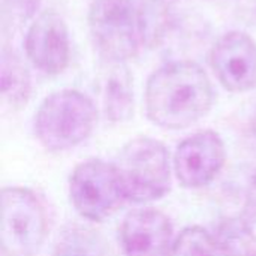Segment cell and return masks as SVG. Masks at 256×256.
Returning <instances> with one entry per match:
<instances>
[{"instance_id": "obj_1", "label": "cell", "mask_w": 256, "mask_h": 256, "mask_svg": "<svg viewBox=\"0 0 256 256\" xmlns=\"http://www.w3.org/2000/svg\"><path fill=\"white\" fill-rule=\"evenodd\" d=\"M214 88L201 64L170 62L154 70L146 86V111L150 122L171 130L186 129L208 114Z\"/></svg>"}, {"instance_id": "obj_2", "label": "cell", "mask_w": 256, "mask_h": 256, "mask_svg": "<svg viewBox=\"0 0 256 256\" xmlns=\"http://www.w3.org/2000/svg\"><path fill=\"white\" fill-rule=\"evenodd\" d=\"M165 22V9L154 0H94L88 9L93 44L106 62L126 63L136 57L162 36Z\"/></svg>"}, {"instance_id": "obj_3", "label": "cell", "mask_w": 256, "mask_h": 256, "mask_svg": "<svg viewBox=\"0 0 256 256\" xmlns=\"http://www.w3.org/2000/svg\"><path fill=\"white\" fill-rule=\"evenodd\" d=\"M96 122L94 102L78 90L66 88L50 94L39 105L34 134L46 150L63 152L87 140Z\"/></svg>"}, {"instance_id": "obj_4", "label": "cell", "mask_w": 256, "mask_h": 256, "mask_svg": "<svg viewBox=\"0 0 256 256\" xmlns=\"http://www.w3.org/2000/svg\"><path fill=\"white\" fill-rule=\"evenodd\" d=\"M116 170L124 198L132 202H152L160 200L170 190V153L158 140L148 136L130 140L122 148Z\"/></svg>"}, {"instance_id": "obj_5", "label": "cell", "mask_w": 256, "mask_h": 256, "mask_svg": "<svg viewBox=\"0 0 256 256\" xmlns=\"http://www.w3.org/2000/svg\"><path fill=\"white\" fill-rule=\"evenodd\" d=\"M46 214L38 196L24 188L2 190V248L8 256H33L46 237Z\"/></svg>"}, {"instance_id": "obj_6", "label": "cell", "mask_w": 256, "mask_h": 256, "mask_svg": "<svg viewBox=\"0 0 256 256\" xmlns=\"http://www.w3.org/2000/svg\"><path fill=\"white\" fill-rule=\"evenodd\" d=\"M69 194L78 214L93 222L108 218L126 200L116 165L100 159H88L74 170Z\"/></svg>"}, {"instance_id": "obj_7", "label": "cell", "mask_w": 256, "mask_h": 256, "mask_svg": "<svg viewBox=\"0 0 256 256\" xmlns=\"http://www.w3.org/2000/svg\"><path fill=\"white\" fill-rule=\"evenodd\" d=\"M210 66L219 82L232 93L256 88V42L244 32L222 34L210 50Z\"/></svg>"}, {"instance_id": "obj_8", "label": "cell", "mask_w": 256, "mask_h": 256, "mask_svg": "<svg viewBox=\"0 0 256 256\" xmlns=\"http://www.w3.org/2000/svg\"><path fill=\"white\" fill-rule=\"evenodd\" d=\"M26 56L45 75L62 74L70 58L68 26L56 10L40 12L28 26L24 39Z\"/></svg>"}, {"instance_id": "obj_9", "label": "cell", "mask_w": 256, "mask_h": 256, "mask_svg": "<svg viewBox=\"0 0 256 256\" xmlns=\"http://www.w3.org/2000/svg\"><path fill=\"white\" fill-rule=\"evenodd\" d=\"M225 159V144L216 132H196L177 147L174 156L176 176L184 188H204L218 177Z\"/></svg>"}, {"instance_id": "obj_10", "label": "cell", "mask_w": 256, "mask_h": 256, "mask_svg": "<svg viewBox=\"0 0 256 256\" xmlns=\"http://www.w3.org/2000/svg\"><path fill=\"white\" fill-rule=\"evenodd\" d=\"M171 238V220L156 208L130 212L120 228L122 246L128 256L168 255Z\"/></svg>"}, {"instance_id": "obj_11", "label": "cell", "mask_w": 256, "mask_h": 256, "mask_svg": "<svg viewBox=\"0 0 256 256\" xmlns=\"http://www.w3.org/2000/svg\"><path fill=\"white\" fill-rule=\"evenodd\" d=\"M104 112L112 123H124L134 116V76L126 63L106 62L100 80Z\"/></svg>"}, {"instance_id": "obj_12", "label": "cell", "mask_w": 256, "mask_h": 256, "mask_svg": "<svg viewBox=\"0 0 256 256\" xmlns=\"http://www.w3.org/2000/svg\"><path fill=\"white\" fill-rule=\"evenodd\" d=\"M2 99L14 111L27 105L32 94V78L21 57L9 48L2 50L0 60Z\"/></svg>"}, {"instance_id": "obj_13", "label": "cell", "mask_w": 256, "mask_h": 256, "mask_svg": "<svg viewBox=\"0 0 256 256\" xmlns=\"http://www.w3.org/2000/svg\"><path fill=\"white\" fill-rule=\"evenodd\" d=\"M51 256H114V254L99 232L74 225L62 232Z\"/></svg>"}, {"instance_id": "obj_14", "label": "cell", "mask_w": 256, "mask_h": 256, "mask_svg": "<svg viewBox=\"0 0 256 256\" xmlns=\"http://www.w3.org/2000/svg\"><path fill=\"white\" fill-rule=\"evenodd\" d=\"M216 238L201 226H189L171 244L168 256H216Z\"/></svg>"}, {"instance_id": "obj_15", "label": "cell", "mask_w": 256, "mask_h": 256, "mask_svg": "<svg viewBox=\"0 0 256 256\" xmlns=\"http://www.w3.org/2000/svg\"><path fill=\"white\" fill-rule=\"evenodd\" d=\"M216 244L225 256H252L255 252L252 232L248 225L240 220L226 222V225L220 228Z\"/></svg>"}, {"instance_id": "obj_16", "label": "cell", "mask_w": 256, "mask_h": 256, "mask_svg": "<svg viewBox=\"0 0 256 256\" xmlns=\"http://www.w3.org/2000/svg\"><path fill=\"white\" fill-rule=\"evenodd\" d=\"M40 0H2L3 26L18 27L27 22L38 10Z\"/></svg>"}, {"instance_id": "obj_17", "label": "cell", "mask_w": 256, "mask_h": 256, "mask_svg": "<svg viewBox=\"0 0 256 256\" xmlns=\"http://www.w3.org/2000/svg\"><path fill=\"white\" fill-rule=\"evenodd\" d=\"M255 128H256V120H255Z\"/></svg>"}]
</instances>
